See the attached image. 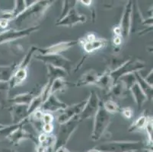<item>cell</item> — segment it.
<instances>
[{
  "instance_id": "26",
  "label": "cell",
  "mask_w": 153,
  "mask_h": 152,
  "mask_svg": "<svg viewBox=\"0 0 153 152\" xmlns=\"http://www.w3.org/2000/svg\"><path fill=\"white\" fill-rule=\"evenodd\" d=\"M28 122V118L22 122H19L17 124H12V125H7L4 126L3 128L0 129V141L5 140L9 138L11 134L15 131L18 128H19L22 125H25Z\"/></svg>"
},
{
  "instance_id": "33",
  "label": "cell",
  "mask_w": 153,
  "mask_h": 152,
  "mask_svg": "<svg viewBox=\"0 0 153 152\" xmlns=\"http://www.w3.org/2000/svg\"><path fill=\"white\" fill-rule=\"evenodd\" d=\"M120 113L122 114L124 118L127 119H130L133 116V111L131 107H124V108L120 109Z\"/></svg>"
},
{
  "instance_id": "40",
  "label": "cell",
  "mask_w": 153,
  "mask_h": 152,
  "mask_svg": "<svg viewBox=\"0 0 153 152\" xmlns=\"http://www.w3.org/2000/svg\"><path fill=\"white\" fill-rule=\"evenodd\" d=\"M0 152H14L12 150L8 148H0Z\"/></svg>"
},
{
  "instance_id": "8",
  "label": "cell",
  "mask_w": 153,
  "mask_h": 152,
  "mask_svg": "<svg viewBox=\"0 0 153 152\" xmlns=\"http://www.w3.org/2000/svg\"><path fill=\"white\" fill-rule=\"evenodd\" d=\"M78 44H80L83 50L87 53H92L97 50L104 49L108 46L107 39L98 38L93 33H87L85 36L78 40Z\"/></svg>"
},
{
  "instance_id": "24",
  "label": "cell",
  "mask_w": 153,
  "mask_h": 152,
  "mask_svg": "<svg viewBox=\"0 0 153 152\" xmlns=\"http://www.w3.org/2000/svg\"><path fill=\"white\" fill-rule=\"evenodd\" d=\"M17 67V62H14L8 65H0V83L9 82L12 79Z\"/></svg>"
},
{
  "instance_id": "5",
  "label": "cell",
  "mask_w": 153,
  "mask_h": 152,
  "mask_svg": "<svg viewBox=\"0 0 153 152\" xmlns=\"http://www.w3.org/2000/svg\"><path fill=\"white\" fill-rule=\"evenodd\" d=\"M145 67H146V62L144 61L139 59H136L134 60L132 59H128L126 62H123L117 69L110 72V74L112 78L113 82L115 84L123 76H125L128 74L140 72L142 69H145Z\"/></svg>"
},
{
  "instance_id": "15",
  "label": "cell",
  "mask_w": 153,
  "mask_h": 152,
  "mask_svg": "<svg viewBox=\"0 0 153 152\" xmlns=\"http://www.w3.org/2000/svg\"><path fill=\"white\" fill-rule=\"evenodd\" d=\"M24 125H22L18 128L15 131H14L8 138V140L14 145H18L21 142L24 140H30L34 142V144H37V138L26 129H24Z\"/></svg>"
},
{
  "instance_id": "11",
  "label": "cell",
  "mask_w": 153,
  "mask_h": 152,
  "mask_svg": "<svg viewBox=\"0 0 153 152\" xmlns=\"http://www.w3.org/2000/svg\"><path fill=\"white\" fill-rule=\"evenodd\" d=\"M133 1H128L123 9V15H122L120 23L118 25L121 31L122 37L127 39L130 35V30H131V20H132V12H133Z\"/></svg>"
},
{
  "instance_id": "25",
  "label": "cell",
  "mask_w": 153,
  "mask_h": 152,
  "mask_svg": "<svg viewBox=\"0 0 153 152\" xmlns=\"http://www.w3.org/2000/svg\"><path fill=\"white\" fill-rule=\"evenodd\" d=\"M70 85H73V84L69 83L63 78H59L53 82L49 91V95L52 94H56V92H64Z\"/></svg>"
},
{
  "instance_id": "13",
  "label": "cell",
  "mask_w": 153,
  "mask_h": 152,
  "mask_svg": "<svg viewBox=\"0 0 153 152\" xmlns=\"http://www.w3.org/2000/svg\"><path fill=\"white\" fill-rule=\"evenodd\" d=\"M86 100H87V99L82 100L81 102L77 103V104L68 106L64 110H62V113L58 116V122L59 124L65 123L70 119L75 118V117L79 116V114L81 113L85 105Z\"/></svg>"
},
{
  "instance_id": "35",
  "label": "cell",
  "mask_w": 153,
  "mask_h": 152,
  "mask_svg": "<svg viewBox=\"0 0 153 152\" xmlns=\"http://www.w3.org/2000/svg\"><path fill=\"white\" fill-rule=\"evenodd\" d=\"M53 130V124H46L43 125L42 132L46 134H51V132Z\"/></svg>"
},
{
  "instance_id": "34",
  "label": "cell",
  "mask_w": 153,
  "mask_h": 152,
  "mask_svg": "<svg viewBox=\"0 0 153 152\" xmlns=\"http://www.w3.org/2000/svg\"><path fill=\"white\" fill-rule=\"evenodd\" d=\"M54 120V117L51 113H44L42 116V122L43 125L46 124H53Z\"/></svg>"
},
{
  "instance_id": "32",
  "label": "cell",
  "mask_w": 153,
  "mask_h": 152,
  "mask_svg": "<svg viewBox=\"0 0 153 152\" xmlns=\"http://www.w3.org/2000/svg\"><path fill=\"white\" fill-rule=\"evenodd\" d=\"M144 130L146 131V133L148 137V143L149 145H152V118L150 116L148 122H147Z\"/></svg>"
},
{
  "instance_id": "3",
  "label": "cell",
  "mask_w": 153,
  "mask_h": 152,
  "mask_svg": "<svg viewBox=\"0 0 153 152\" xmlns=\"http://www.w3.org/2000/svg\"><path fill=\"white\" fill-rule=\"evenodd\" d=\"M111 122V114L108 113L103 107L102 103L94 116L93 129L91 138L93 141H98L102 138Z\"/></svg>"
},
{
  "instance_id": "42",
  "label": "cell",
  "mask_w": 153,
  "mask_h": 152,
  "mask_svg": "<svg viewBox=\"0 0 153 152\" xmlns=\"http://www.w3.org/2000/svg\"><path fill=\"white\" fill-rule=\"evenodd\" d=\"M6 125H4V124H2V123H0V129H2V128H3L4 126H5Z\"/></svg>"
},
{
  "instance_id": "22",
  "label": "cell",
  "mask_w": 153,
  "mask_h": 152,
  "mask_svg": "<svg viewBox=\"0 0 153 152\" xmlns=\"http://www.w3.org/2000/svg\"><path fill=\"white\" fill-rule=\"evenodd\" d=\"M46 67H47V78H48L47 82H51V83H53V82L55 79H59V78L65 79L69 75L66 70L55 67L52 65L46 64Z\"/></svg>"
},
{
  "instance_id": "17",
  "label": "cell",
  "mask_w": 153,
  "mask_h": 152,
  "mask_svg": "<svg viewBox=\"0 0 153 152\" xmlns=\"http://www.w3.org/2000/svg\"><path fill=\"white\" fill-rule=\"evenodd\" d=\"M99 75L94 69L87 70L84 74L82 75L80 79L73 84V85L76 87H82L86 85H94V83L98 80Z\"/></svg>"
},
{
  "instance_id": "20",
  "label": "cell",
  "mask_w": 153,
  "mask_h": 152,
  "mask_svg": "<svg viewBox=\"0 0 153 152\" xmlns=\"http://www.w3.org/2000/svg\"><path fill=\"white\" fill-rule=\"evenodd\" d=\"M27 68H20L17 67V69L14 72L12 79L9 81V86L10 89L12 90L14 87L21 85L27 77Z\"/></svg>"
},
{
  "instance_id": "18",
  "label": "cell",
  "mask_w": 153,
  "mask_h": 152,
  "mask_svg": "<svg viewBox=\"0 0 153 152\" xmlns=\"http://www.w3.org/2000/svg\"><path fill=\"white\" fill-rule=\"evenodd\" d=\"M128 92H129V90L126 87V85L122 81L119 80L116 83L114 84L112 87L110 88L108 94H110L109 97L113 100L123 99L126 97Z\"/></svg>"
},
{
  "instance_id": "36",
  "label": "cell",
  "mask_w": 153,
  "mask_h": 152,
  "mask_svg": "<svg viewBox=\"0 0 153 152\" xmlns=\"http://www.w3.org/2000/svg\"><path fill=\"white\" fill-rule=\"evenodd\" d=\"M10 22L11 21L7 20V19H1V18H0V28L6 29L7 27H9Z\"/></svg>"
},
{
  "instance_id": "21",
  "label": "cell",
  "mask_w": 153,
  "mask_h": 152,
  "mask_svg": "<svg viewBox=\"0 0 153 152\" xmlns=\"http://www.w3.org/2000/svg\"><path fill=\"white\" fill-rule=\"evenodd\" d=\"M110 72H111L108 69L102 75H99L98 80L96 81L94 85L102 89V90H107L108 92L109 91L110 88L114 85V82H113L112 78H111Z\"/></svg>"
},
{
  "instance_id": "44",
  "label": "cell",
  "mask_w": 153,
  "mask_h": 152,
  "mask_svg": "<svg viewBox=\"0 0 153 152\" xmlns=\"http://www.w3.org/2000/svg\"><path fill=\"white\" fill-rule=\"evenodd\" d=\"M0 107H1V103H0Z\"/></svg>"
},
{
  "instance_id": "37",
  "label": "cell",
  "mask_w": 153,
  "mask_h": 152,
  "mask_svg": "<svg viewBox=\"0 0 153 152\" xmlns=\"http://www.w3.org/2000/svg\"><path fill=\"white\" fill-rule=\"evenodd\" d=\"M152 74H153V71H152V69L151 70H150V72H149L148 75H147V76H146V78H144L145 81H146L148 84H149L150 85L152 86V82H153Z\"/></svg>"
},
{
  "instance_id": "14",
  "label": "cell",
  "mask_w": 153,
  "mask_h": 152,
  "mask_svg": "<svg viewBox=\"0 0 153 152\" xmlns=\"http://www.w3.org/2000/svg\"><path fill=\"white\" fill-rule=\"evenodd\" d=\"M68 105L62 101H61L56 94H50L45 101L42 104L40 107V110L44 113H53L58 112V111L64 110Z\"/></svg>"
},
{
  "instance_id": "39",
  "label": "cell",
  "mask_w": 153,
  "mask_h": 152,
  "mask_svg": "<svg viewBox=\"0 0 153 152\" xmlns=\"http://www.w3.org/2000/svg\"><path fill=\"white\" fill-rule=\"evenodd\" d=\"M54 152H70V151L68 150L66 147H61L54 151Z\"/></svg>"
},
{
  "instance_id": "29",
  "label": "cell",
  "mask_w": 153,
  "mask_h": 152,
  "mask_svg": "<svg viewBox=\"0 0 153 152\" xmlns=\"http://www.w3.org/2000/svg\"><path fill=\"white\" fill-rule=\"evenodd\" d=\"M101 103H102L103 107L104 108V110L111 115V114L117 113H120V109H121L119 104L114 100L111 99V97L106 99V100H104L103 101L101 100Z\"/></svg>"
},
{
  "instance_id": "2",
  "label": "cell",
  "mask_w": 153,
  "mask_h": 152,
  "mask_svg": "<svg viewBox=\"0 0 153 152\" xmlns=\"http://www.w3.org/2000/svg\"><path fill=\"white\" fill-rule=\"evenodd\" d=\"M146 145L142 141H112L95 146L94 149L102 152H129L143 150Z\"/></svg>"
},
{
  "instance_id": "10",
  "label": "cell",
  "mask_w": 153,
  "mask_h": 152,
  "mask_svg": "<svg viewBox=\"0 0 153 152\" xmlns=\"http://www.w3.org/2000/svg\"><path fill=\"white\" fill-rule=\"evenodd\" d=\"M86 16L78 12L76 6L72 7L63 18L56 21V26L72 27L77 24H83L86 22Z\"/></svg>"
},
{
  "instance_id": "4",
  "label": "cell",
  "mask_w": 153,
  "mask_h": 152,
  "mask_svg": "<svg viewBox=\"0 0 153 152\" xmlns=\"http://www.w3.org/2000/svg\"><path fill=\"white\" fill-rule=\"evenodd\" d=\"M33 58L46 64L52 65L57 68L64 69L67 72L68 74L72 72V70L74 69L76 72V66L72 60L66 58L61 54H50V55H41V54L34 53Z\"/></svg>"
},
{
  "instance_id": "30",
  "label": "cell",
  "mask_w": 153,
  "mask_h": 152,
  "mask_svg": "<svg viewBox=\"0 0 153 152\" xmlns=\"http://www.w3.org/2000/svg\"><path fill=\"white\" fill-rule=\"evenodd\" d=\"M15 6H14L13 9L11 11L14 19H16L21 14L23 13L27 7V4L26 3L27 1L19 0V1H15Z\"/></svg>"
},
{
  "instance_id": "7",
  "label": "cell",
  "mask_w": 153,
  "mask_h": 152,
  "mask_svg": "<svg viewBox=\"0 0 153 152\" xmlns=\"http://www.w3.org/2000/svg\"><path fill=\"white\" fill-rule=\"evenodd\" d=\"M40 28L39 25H35L33 27H27L23 29H6L3 31L0 32V45L3 44H8L10 42L15 41L19 39L27 37L30 35L32 33L37 31Z\"/></svg>"
},
{
  "instance_id": "9",
  "label": "cell",
  "mask_w": 153,
  "mask_h": 152,
  "mask_svg": "<svg viewBox=\"0 0 153 152\" xmlns=\"http://www.w3.org/2000/svg\"><path fill=\"white\" fill-rule=\"evenodd\" d=\"M100 104H101V100L98 97L97 93L94 90H91L89 96L88 97L82 111L78 116L79 122H82L85 119L94 117L99 108Z\"/></svg>"
},
{
  "instance_id": "41",
  "label": "cell",
  "mask_w": 153,
  "mask_h": 152,
  "mask_svg": "<svg viewBox=\"0 0 153 152\" xmlns=\"http://www.w3.org/2000/svg\"><path fill=\"white\" fill-rule=\"evenodd\" d=\"M70 152H71V151H70ZM85 152H102V151H100L97 150V149L92 148V149H91V150L87 151H85Z\"/></svg>"
},
{
  "instance_id": "31",
  "label": "cell",
  "mask_w": 153,
  "mask_h": 152,
  "mask_svg": "<svg viewBox=\"0 0 153 152\" xmlns=\"http://www.w3.org/2000/svg\"><path fill=\"white\" fill-rule=\"evenodd\" d=\"M62 2H63L62 3V12L61 13V16L59 17V19L63 18L69 12V11L70 10L72 7L76 6V4H77L76 2H78V1H63Z\"/></svg>"
},
{
  "instance_id": "19",
  "label": "cell",
  "mask_w": 153,
  "mask_h": 152,
  "mask_svg": "<svg viewBox=\"0 0 153 152\" xmlns=\"http://www.w3.org/2000/svg\"><path fill=\"white\" fill-rule=\"evenodd\" d=\"M130 91L131 92L133 99L135 100V103L137 106V108L140 110L143 106V104L148 100L147 96L146 95L145 92L143 91L140 85L137 83V82H135L131 86V87L130 88Z\"/></svg>"
},
{
  "instance_id": "16",
  "label": "cell",
  "mask_w": 153,
  "mask_h": 152,
  "mask_svg": "<svg viewBox=\"0 0 153 152\" xmlns=\"http://www.w3.org/2000/svg\"><path fill=\"white\" fill-rule=\"evenodd\" d=\"M9 112L12 116V124H17L28 118V105L12 104L9 107Z\"/></svg>"
},
{
  "instance_id": "38",
  "label": "cell",
  "mask_w": 153,
  "mask_h": 152,
  "mask_svg": "<svg viewBox=\"0 0 153 152\" xmlns=\"http://www.w3.org/2000/svg\"><path fill=\"white\" fill-rule=\"evenodd\" d=\"M79 2H81L82 4H83V5H85V6H91V3H92V1H91V0H88V1H86V0H82V1H79Z\"/></svg>"
},
{
  "instance_id": "27",
  "label": "cell",
  "mask_w": 153,
  "mask_h": 152,
  "mask_svg": "<svg viewBox=\"0 0 153 152\" xmlns=\"http://www.w3.org/2000/svg\"><path fill=\"white\" fill-rule=\"evenodd\" d=\"M149 118L150 116H147L146 114H142V115L139 117L138 119H136V120L132 123V125H130V127H129V129H128V132H137V131L144 129Z\"/></svg>"
},
{
  "instance_id": "12",
  "label": "cell",
  "mask_w": 153,
  "mask_h": 152,
  "mask_svg": "<svg viewBox=\"0 0 153 152\" xmlns=\"http://www.w3.org/2000/svg\"><path fill=\"white\" fill-rule=\"evenodd\" d=\"M78 40H69L62 41L47 47H37V52L41 55H50V54H61V53L68 50L74 46L77 45Z\"/></svg>"
},
{
  "instance_id": "6",
  "label": "cell",
  "mask_w": 153,
  "mask_h": 152,
  "mask_svg": "<svg viewBox=\"0 0 153 152\" xmlns=\"http://www.w3.org/2000/svg\"><path fill=\"white\" fill-rule=\"evenodd\" d=\"M79 122H80L78 119V117H75L68 122L59 125L57 134L55 136V150L61 147H66V145L70 139L72 135L77 129Z\"/></svg>"
},
{
  "instance_id": "43",
  "label": "cell",
  "mask_w": 153,
  "mask_h": 152,
  "mask_svg": "<svg viewBox=\"0 0 153 152\" xmlns=\"http://www.w3.org/2000/svg\"><path fill=\"white\" fill-rule=\"evenodd\" d=\"M129 152H136V151H129Z\"/></svg>"
},
{
  "instance_id": "23",
  "label": "cell",
  "mask_w": 153,
  "mask_h": 152,
  "mask_svg": "<svg viewBox=\"0 0 153 152\" xmlns=\"http://www.w3.org/2000/svg\"><path fill=\"white\" fill-rule=\"evenodd\" d=\"M35 96L36 94H34V92H26V93L17 94V95L14 96L12 98L8 99V102L10 103L11 104H25V105H29Z\"/></svg>"
},
{
  "instance_id": "1",
  "label": "cell",
  "mask_w": 153,
  "mask_h": 152,
  "mask_svg": "<svg viewBox=\"0 0 153 152\" xmlns=\"http://www.w3.org/2000/svg\"><path fill=\"white\" fill-rule=\"evenodd\" d=\"M53 2V1H37L28 5L25 12L13 20L15 25H17L19 27H22L23 25L40 21Z\"/></svg>"
},
{
  "instance_id": "28",
  "label": "cell",
  "mask_w": 153,
  "mask_h": 152,
  "mask_svg": "<svg viewBox=\"0 0 153 152\" xmlns=\"http://www.w3.org/2000/svg\"><path fill=\"white\" fill-rule=\"evenodd\" d=\"M134 75L135 77H136V82H137V83L140 85V86L141 87V88L143 89V91L145 92V94L147 96L148 100H151V99L152 98V86L150 85L149 84H148L146 81H145L144 78L140 75V72H135Z\"/></svg>"
}]
</instances>
